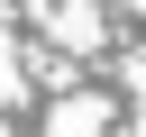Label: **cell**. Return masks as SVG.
Listing matches in <instances>:
<instances>
[{"mask_svg":"<svg viewBox=\"0 0 146 137\" xmlns=\"http://www.w3.org/2000/svg\"><path fill=\"white\" fill-rule=\"evenodd\" d=\"M110 91H64L55 110H46V137H110Z\"/></svg>","mask_w":146,"mask_h":137,"instance_id":"6da1fadb","label":"cell"},{"mask_svg":"<svg viewBox=\"0 0 146 137\" xmlns=\"http://www.w3.org/2000/svg\"><path fill=\"white\" fill-rule=\"evenodd\" d=\"M55 37H64V55H100V9L91 0H55Z\"/></svg>","mask_w":146,"mask_h":137,"instance_id":"7a4b0ae2","label":"cell"},{"mask_svg":"<svg viewBox=\"0 0 146 137\" xmlns=\"http://www.w3.org/2000/svg\"><path fill=\"white\" fill-rule=\"evenodd\" d=\"M0 100H18V46L0 37Z\"/></svg>","mask_w":146,"mask_h":137,"instance_id":"3957f363","label":"cell"}]
</instances>
